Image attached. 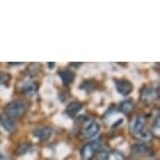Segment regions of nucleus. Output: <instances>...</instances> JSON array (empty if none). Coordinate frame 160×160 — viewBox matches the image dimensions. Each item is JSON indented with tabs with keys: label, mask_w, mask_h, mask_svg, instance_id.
<instances>
[{
	"label": "nucleus",
	"mask_w": 160,
	"mask_h": 160,
	"mask_svg": "<svg viewBox=\"0 0 160 160\" xmlns=\"http://www.w3.org/2000/svg\"><path fill=\"white\" fill-rule=\"evenodd\" d=\"M109 156H110V153H109V150L108 149H104V148H102V149H98V160H108L109 159Z\"/></svg>",
	"instance_id": "obj_14"
},
{
	"label": "nucleus",
	"mask_w": 160,
	"mask_h": 160,
	"mask_svg": "<svg viewBox=\"0 0 160 160\" xmlns=\"http://www.w3.org/2000/svg\"><path fill=\"white\" fill-rule=\"evenodd\" d=\"M29 148H31V146H29L28 143H22V144H20V147L17 149V154H18V155H22V154L28 152V151L29 150Z\"/></svg>",
	"instance_id": "obj_16"
},
{
	"label": "nucleus",
	"mask_w": 160,
	"mask_h": 160,
	"mask_svg": "<svg viewBox=\"0 0 160 160\" xmlns=\"http://www.w3.org/2000/svg\"><path fill=\"white\" fill-rule=\"evenodd\" d=\"M10 78L11 77L8 73H5V72H0V85L8 83V81H10Z\"/></svg>",
	"instance_id": "obj_18"
},
{
	"label": "nucleus",
	"mask_w": 160,
	"mask_h": 160,
	"mask_svg": "<svg viewBox=\"0 0 160 160\" xmlns=\"http://www.w3.org/2000/svg\"><path fill=\"white\" fill-rule=\"evenodd\" d=\"M0 126L3 128L5 131L8 133H12L16 130V123H15V119L11 118L7 114L1 113L0 114Z\"/></svg>",
	"instance_id": "obj_7"
},
{
	"label": "nucleus",
	"mask_w": 160,
	"mask_h": 160,
	"mask_svg": "<svg viewBox=\"0 0 160 160\" xmlns=\"http://www.w3.org/2000/svg\"><path fill=\"white\" fill-rule=\"evenodd\" d=\"M0 160H10V159L7 158V157H0Z\"/></svg>",
	"instance_id": "obj_20"
},
{
	"label": "nucleus",
	"mask_w": 160,
	"mask_h": 160,
	"mask_svg": "<svg viewBox=\"0 0 160 160\" xmlns=\"http://www.w3.org/2000/svg\"><path fill=\"white\" fill-rule=\"evenodd\" d=\"M108 160H125V157L118 152H113L112 154H110Z\"/></svg>",
	"instance_id": "obj_17"
},
{
	"label": "nucleus",
	"mask_w": 160,
	"mask_h": 160,
	"mask_svg": "<svg viewBox=\"0 0 160 160\" xmlns=\"http://www.w3.org/2000/svg\"><path fill=\"white\" fill-rule=\"evenodd\" d=\"M58 74H59L60 78H61L63 85H65V86L70 85V84L73 82L74 77H75L73 72L71 70H69V69H63V70H60Z\"/></svg>",
	"instance_id": "obj_9"
},
{
	"label": "nucleus",
	"mask_w": 160,
	"mask_h": 160,
	"mask_svg": "<svg viewBox=\"0 0 160 160\" xmlns=\"http://www.w3.org/2000/svg\"><path fill=\"white\" fill-rule=\"evenodd\" d=\"M83 108V104L80 102H71L70 104H68V106L66 107V113H67L68 116H70L71 118L75 117V115L82 110Z\"/></svg>",
	"instance_id": "obj_10"
},
{
	"label": "nucleus",
	"mask_w": 160,
	"mask_h": 160,
	"mask_svg": "<svg viewBox=\"0 0 160 160\" xmlns=\"http://www.w3.org/2000/svg\"><path fill=\"white\" fill-rule=\"evenodd\" d=\"M28 110V106L23 101H13L8 102L4 109V114L10 116L11 118L16 119L24 116Z\"/></svg>",
	"instance_id": "obj_1"
},
{
	"label": "nucleus",
	"mask_w": 160,
	"mask_h": 160,
	"mask_svg": "<svg viewBox=\"0 0 160 160\" xmlns=\"http://www.w3.org/2000/svg\"><path fill=\"white\" fill-rule=\"evenodd\" d=\"M144 125H146V118L142 115L135 116L130 123V130L133 134L140 135L144 129Z\"/></svg>",
	"instance_id": "obj_5"
},
{
	"label": "nucleus",
	"mask_w": 160,
	"mask_h": 160,
	"mask_svg": "<svg viewBox=\"0 0 160 160\" xmlns=\"http://www.w3.org/2000/svg\"><path fill=\"white\" fill-rule=\"evenodd\" d=\"M99 129H101V127H99L98 122L91 120L89 122H86V125L84 126L82 130V133L85 138H93L98 134Z\"/></svg>",
	"instance_id": "obj_4"
},
{
	"label": "nucleus",
	"mask_w": 160,
	"mask_h": 160,
	"mask_svg": "<svg viewBox=\"0 0 160 160\" xmlns=\"http://www.w3.org/2000/svg\"><path fill=\"white\" fill-rule=\"evenodd\" d=\"M52 132H53V130H52V128H50V127H42V128L35 130L32 134H34V136L37 137L38 139L45 141L51 137Z\"/></svg>",
	"instance_id": "obj_8"
},
{
	"label": "nucleus",
	"mask_w": 160,
	"mask_h": 160,
	"mask_svg": "<svg viewBox=\"0 0 160 160\" xmlns=\"http://www.w3.org/2000/svg\"><path fill=\"white\" fill-rule=\"evenodd\" d=\"M140 98L143 102L152 104V102H156L158 99V91L153 87H146V88L141 90Z\"/></svg>",
	"instance_id": "obj_3"
},
{
	"label": "nucleus",
	"mask_w": 160,
	"mask_h": 160,
	"mask_svg": "<svg viewBox=\"0 0 160 160\" xmlns=\"http://www.w3.org/2000/svg\"><path fill=\"white\" fill-rule=\"evenodd\" d=\"M148 151V147L146 144H142V143H138V144H134L132 147V154L134 156H139L141 154L146 153Z\"/></svg>",
	"instance_id": "obj_12"
},
{
	"label": "nucleus",
	"mask_w": 160,
	"mask_h": 160,
	"mask_svg": "<svg viewBox=\"0 0 160 160\" xmlns=\"http://www.w3.org/2000/svg\"><path fill=\"white\" fill-rule=\"evenodd\" d=\"M47 64L49 68H55V66H56V63H47Z\"/></svg>",
	"instance_id": "obj_19"
},
{
	"label": "nucleus",
	"mask_w": 160,
	"mask_h": 160,
	"mask_svg": "<svg viewBox=\"0 0 160 160\" xmlns=\"http://www.w3.org/2000/svg\"><path fill=\"white\" fill-rule=\"evenodd\" d=\"M98 149H99V139L92 140L85 143L82 147V149H81V159L92 160Z\"/></svg>",
	"instance_id": "obj_2"
},
{
	"label": "nucleus",
	"mask_w": 160,
	"mask_h": 160,
	"mask_svg": "<svg viewBox=\"0 0 160 160\" xmlns=\"http://www.w3.org/2000/svg\"><path fill=\"white\" fill-rule=\"evenodd\" d=\"M94 87H95V83L94 82H90V81H85V82L83 83V85H82V88L85 90V91L87 92H90V91H92L93 89H94Z\"/></svg>",
	"instance_id": "obj_15"
},
{
	"label": "nucleus",
	"mask_w": 160,
	"mask_h": 160,
	"mask_svg": "<svg viewBox=\"0 0 160 160\" xmlns=\"http://www.w3.org/2000/svg\"><path fill=\"white\" fill-rule=\"evenodd\" d=\"M134 102H133L131 99L129 101H123L120 102L119 105V111L125 114H128V113H131L133 110H134Z\"/></svg>",
	"instance_id": "obj_11"
},
{
	"label": "nucleus",
	"mask_w": 160,
	"mask_h": 160,
	"mask_svg": "<svg viewBox=\"0 0 160 160\" xmlns=\"http://www.w3.org/2000/svg\"><path fill=\"white\" fill-rule=\"evenodd\" d=\"M115 87H116L117 92L122 96L129 95L130 93L133 91L132 83L128 80H123V78H120V80L115 81Z\"/></svg>",
	"instance_id": "obj_6"
},
{
	"label": "nucleus",
	"mask_w": 160,
	"mask_h": 160,
	"mask_svg": "<svg viewBox=\"0 0 160 160\" xmlns=\"http://www.w3.org/2000/svg\"><path fill=\"white\" fill-rule=\"evenodd\" d=\"M22 91L28 96H32V95L36 94V92H37V86H36V84H34V83L28 84L26 86L23 87Z\"/></svg>",
	"instance_id": "obj_13"
}]
</instances>
